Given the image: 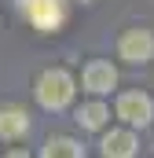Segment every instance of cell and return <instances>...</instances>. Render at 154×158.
<instances>
[{
  "label": "cell",
  "mask_w": 154,
  "mask_h": 158,
  "mask_svg": "<svg viewBox=\"0 0 154 158\" xmlns=\"http://www.w3.org/2000/svg\"><path fill=\"white\" fill-rule=\"evenodd\" d=\"M33 92H37V103L44 107V110H63V107H70V99H74L77 88H74L70 70H63V66H48V70L37 77Z\"/></svg>",
  "instance_id": "cell-1"
},
{
  "label": "cell",
  "mask_w": 154,
  "mask_h": 158,
  "mask_svg": "<svg viewBox=\"0 0 154 158\" xmlns=\"http://www.w3.org/2000/svg\"><path fill=\"white\" fill-rule=\"evenodd\" d=\"M18 15L40 33H55L66 22V4L63 0H18Z\"/></svg>",
  "instance_id": "cell-2"
},
{
  "label": "cell",
  "mask_w": 154,
  "mask_h": 158,
  "mask_svg": "<svg viewBox=\"0 0 154 158\" xmlns=\"http://www.w3.org/2000/svg\"><path fill=\"white\" fill-rule=\"evenodd\" d=\"M114 114L125 121L128 129H147L154 121V99L147 92H140V88H136V92H121L117 103H114Z\"/></svg>",
  "instance_id": "cell-4"
},
{
  "label": "cell",
  "mask_w": 154,
  "mask_h": 158,
  "mask_svg": "<svg viewBox=\"0 0 154 158\" xmlns=\"http://www.w3.org/2000/svg\"><path fill=\"white\" fill-rule=\"evenodd\" d=\"M4 158H30V155H26V151H18V147H11V151H7Z\"/></svg>",
  "instance_id": "cell-10"
},
{
  "label": "cell",
  "mask_w": 154,
  "mask_h": 158,
  "mask_svg": "<svg viewBox=\"0 0 154 158\" xmlns=\"http://www.w3.org/2000/svg\"><path fill=\"white\" fill-rule=\"evenodd\" d=\"M30 132V114L15 103H4L0 107V140H22Z\"/></svg>",
  "instance_id": "cell-7"
},
{
  "label": "cell",
  "mask_w": 154,
  "mask_h": 158,
  "mask_svg": "<svg viewBox=\"0 0 154 158\" xmlns=\"http://www.w3.org/2000/svg\"><path fill=\"white\" fill-rule=\"evenodd\" d=\"M117 59L132 63V66H143L154 59V33L147 26H128L121 37H117Z\"/></svg>",
  "instance_id": "cell-3"
},
{
  "label": "cell",
  "mask_w": 154,
  "mask_h": 158,
  "mask_svg": "<svg viewBox=\"0 0 154 158\" xmlns=\"http://www.w3.org/2000/svg\"><path fill=\"white\" fill-rule=\"evenodd\" d=\"M81 4H88V0H81Z\"/></svg>",
  "instance_id": "cell-11"
},
{
  "label": "cell",
  "mask_w": 154,
  "mask_h": 158,
  "mask_svg": "<svg viewBox=\"0 0 154 158\" xmlns=\"http://www.w3.org/2000/svg\"><path fill=\"white\" fill-rule=\"evenodd\" d=\"M40 158H84V147L70 136H51L40 147Z\"/></svg>",
  "instance_id": "cell-9"
},
{
  "label": "cell",
  "mask_w": 154,
  "mask_h": 158,
  "mask_svg": "<svg viewBox=\"0 0 154 158\" xmlns=\"http://www.w3.org/2000/svg\"><path fill=\"white\" fill-rule=\"evenodd\" d=\"M74 118H77V125L88 129V132H103L107 121H110V107H107L103 99H92V103H81V107H77Z\"/></svg>",
  "instance_id": "cell-8"
},
{
  "label": "cell",
  "mask_w": 154,
  "mask_h": 158,
  "mask_svg": "<svg viewBox=\"0 0 154 158\" xmlns=\"http://www.w3.org/2000/svg\"><path fill=\"white\" fill-rule=\"evenodd\" d=\"M81 85H84V92H92V96H107V92L117 88V70L107 59H92V63L84 66V74H81Z\"/></svg>",
  "instance_id": "cell-5"
},
{
  "label": "cell",
  "mask_w": 154,
  "mask_h": 158,
  "mask_svg": "<svg viewBox=\"0 0 154 158\" xmlns=\"http://www.w3.org/2000/svg\"><path fill=\"white\" fill-rule=\"evenodd\" d=\"M136 147H140V140H136V129H128V125L103 132V140H99L103 158H136Z\"/></svg>",
  "instance_id": "cell-6"
}]
</instances>
